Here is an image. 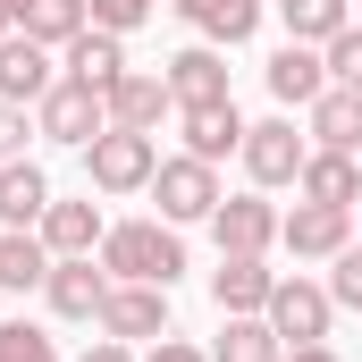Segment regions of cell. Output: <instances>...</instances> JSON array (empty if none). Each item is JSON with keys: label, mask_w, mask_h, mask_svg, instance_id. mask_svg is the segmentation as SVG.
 Returning a JSON list of instances; mask_svg holds the SVG:
<instances>
[{"label": "cell", "mask_w": 362, "mask_h": 362, "mask_svg": "<svg viewBox=\"0 0 362 362\" xmlns=\"http://www.w3.org/2000/svg\"><path fill=\"white\" fill-rule=\"evenodd\" d=\"M152 8H160V0H93V25H110V34H135Z\"/></svg>", "instance_id": "obj_30"}, {"label": "cell", "mask_w": 362, "mask_h": 362, "mask_svg": "<svg viewBox=\"0 0 362 362\" xmlns=\"http://www.w3.org/2000/svg\"><path fill=\"white\" fill-rule=\"evenodd\" d=\"M185 25H202L211 42H253V25H262V0H177Z\"/></svg>", "instance_id": "obj_22"}, {"label": "cell", "mask_w": 362, "mask_h": 362, "mask_svg": "<svg viewBox=\"0 0 362 362\" xmlns=\"http://www.w3.org/2000/svg\"><path fill=\"white\" fill-rule=\"evenodd\" d=\"M17 144H25V110L0 101V160H17Z\"/></svg>", "instance_id": "obj_31"}, {"label": "cell", "mask_w": 362, "mask_h": 362, "mask_svg": "<svg viewBox=\"0 0 362 362\" xmlns=\"http://www.w3.org/2000/svg\"><path fill=\"white\" fill-rule=\"evenodd\" d=\"M101 127H110V101L93 85H76V76H59V85L34 101V135H51V144H76V152H85Z\"/></svg>", "instance_id": "obj_4"}, {"label": "cell", "mask_w": 362, "mask_h": 362, "mask_svg": "<svg viewBox=\"0 0 362 362\" xmlns=\"http://www.w3.org/2000/svg\"><path fill=\"white\" fill-rule=\"evenodd\" d=\"M320 68H329V85H354L362 93V25H346V34L320 51Z\"/></svg>", "instance_id": "obj_28"}, {"label": "cell", "mask_w": 362, "mask_h": 362, "mask_svg": "<svg viewBox=\"0 0 362 362\" xmlns=\"http://www.w3.org/2000/svg\"><path fill=\"white\" fill-rule=\"evenodd\" d=\"M286 42H337L346 34V0H278Z\"/></svg>", "instance_id": "obj_26"}, {"label": "cell", "mask_w": 362, "mask_h": 362, "mask_svg": "<svg viewBox=\"0 0 362 362\" xmlns=\"http://www.w3.org/2000/svg\"><path fill=\"white\" fill-rule=\"evenodd\" d=\"M85 362H135V354H127L118 337H93V346H85Z\"/></svg>", "instance_id": "obj_33"}, {"label": "cell", "mask_w": 362, "mask_h": 362, "mask_svg": "<svg viewBox=\"0 0 362 362\" xmlns=\"http://www.w3.org/2000/svg\"><path fill=\"white\" fill-rule=\"evenodd\" d=\"M42 211H51V177L34 160H0V219L8 228H34Z\"/></svg>", "instance_id": "obj_21"}, {"label": "cell", "mask_w": 362, "mask_h": 362, "mask_svg": "<svg viewBox=\"0 0 362 362\" xmlns=\"http://www.w3.org/2000/svg\"><path fill=\"white\" fill-rule=\"evenodd\" d=\"M144 362H211V354H202V346H185V337H160Z\"/></svg>", "instance_id": "obj_32"}, {"label": "cell", "mask_w": 362, "mask_h": 362, "mask_svg": "<svg viewBox=\"0 0 362 362\" xmlns=\"http://www.w3.org/2000/svg\"><path fill=\"white\" fill-rule=\"evenodd\" d=\"M185 118V152L194 160H228V152H245V118H236V101H194V110H177Z\"/></svg>", "instance_id": "obj_11"}, {"label": "cell", "mask_w": 362, "mask_h": 362, "mask_svg": "<svg viewBox=\"0 0 362 362\" xmlns=\"http://www.w3.org/2000/svg\"><path fill=\"white\" fill-rule=\"evenodd\" d=\"M286 346H278V329L262 320V312H228V329H219V346H211V362H278Z\"/></svg>", "instance_id": "obj_24"}, {"label": "cell", "mask_w": 362, "mask_h": 362, "mask_svg": "<svg viewBox=\"0 0 362 362\" xmlns=\"http://www.w3.org/2000/svg\"><path fill=\"white\" fill-rule=\"evenodd\" d=\"M329 312H337L329 286H312V278H278L262 320L278 329V346H329Z\"/></svg>", "instance_id": "obj_5"}, {"label": "cell", "mask_w": 362, "mask_h": 362, "mask_svg": "<svg viewBox=\"0 0 362 362\" xmlns=\"http://www.w3.org/2000/svg\"><path fill=\"white\" fill-rule=\"evenodd\" d=\"M270 93L286 101V110H312V101L329 93V68H320V51H312V42H286V51L270 59Z\"/></svg>", "instance_id": "obj_18"}, {"label": "cell", "mask_w": 362, "mask_h": 362, "mask_svg": "<svg viewBox=\"0 0 362 362\" xmlns=\"http://www.w3.org/2000/svg\"><path fill=\"white\" fill-rule=\"evenodd\" d=\"M152 202H160V219H169V228H185V219H211L228 194H219V169H211V160L177 152V160H160V169H152Z\"/></svg>", "instance_id": "obj_3"}, {"label": "cell", "mask_w": 362, "mask_h": 362, "mask_svg": "<svg viewBox=\"0 0 362 362\" xmlns=\"http://www.w3.org/2000/svg\"><path fill=\"white\" fill-rule=\"evenodd\" d=\"M312 135H320V152H362V93L329 85L312 101Z\"/></svg>", "instance_id": "obj_19"}, {"label": "cell", "mask_w": 362, "mask_h": 362, "mask_svg": "<svg viewBox=\"0 0 362 362\" xmlns=\"http://www.w3.org/2000/svg\"><path fill=\"white\" fill-rule=\"evenodd\" d=\"M211 236H219V253H270L278 245V211L262 194H228V202L211 211Z\"/></svg>", "instance_id": "obj_10"}, {"label": "cell", "mask_w": 362, "mask_h": 362, "mask_svg": "<svg viewBox=\"0 0 362 362\" xmlns=\"http://www.w3.org/2000/svg\"><path fill=\"white\" fill-rule=\"evenodd\" d=\"M101 329H110L118 346H135V337H169V286H135V278H118L110 303H101Z\"/></svg>", "instance_id": "obj_7"}, {"label": "cell", "mask_w": 362, "mask_h": 362, "mask_svg": "<svg viewBox=\"0 0 362 362\" xmlns=\"http://www.w3.org/2000/svg\"><path fill=\"white\" fill-rule=\"evenodd\" d=\"M270 286L278 270H262V253H219V270H211L219 312H270Z\"/></svg>", "instance_id": "obj_14"}, {"label": "cell", "mask_w": 362, "mask_h": 362, "mask_svg": "<svg viewBox=\"0 0 362 362\" xmlns=\"http://www.w3.org/2000/svg\"><path fill=\"white\" fill-rule=\"evenodd\" d=\"M152 169H160V152H152V135H135V127H101L85 144V177L101 185V194H144Z\"/></svg>", "instance_id": "obj_2"}, {"label": "cell", "mask_w": 362, "mask_h": 362, "mask_svg": "<svg viewBox=\"0 0 362 362\" xmlns=\"http://www.w3.org/2000/svg\"><path fill=\"white\" fill-rule=\"evenodd\" d=\"M68 76L93 93H110L118 76H127V34H110V25H85L76 42H68Z\"/></svg>", "instance_id": "obj_15"}, {"label": "cell", "mask_w": 362, "mask_h": 362, "mask_svg": "<svg viewBox=\"0 0 362 362\" xmlns=\"http://www.w3.org/2000/svg\"><path fill=\"white\" fill-rule=\"evenodd\" d=\"M303 160H312V144L295 135V118H262V127H245V169H253V185H295V177H303Z\"/></svg>", "instance_id": "obj_6"}, {"label": "cell", "mask_w": 362, "mask_h": 362, "mask_svg": "<svg viewBox=\"0 0 362 362\" xmlns=\"http://www.w3.org/2000/svg\"><path fill=\"white\" fill-rule=\"evenodd\" d=\"M295 185H303V202H337V211H354V194H362V160H354V152H312Z\"/></svg>", "instance_id": "obj_20"}, {"label": "cell", "mask_w": 362, "mask_h": 362, "mask_svg": "<svg viewBox=\"0 0 362 362\" xmlns=\"http://www.w3.org/2000/svg\"><path fill=\"white\" fill-rule=\"evenodd\" d=\"M278 245H286L295 262H337V253H346V211H337V202H295V211L278 219Z\"/></svg>", "instance_id": "obj_9"}, {"label": "cell", "mask_w": 362, "mask_h": 362, "mask_svg": "<svg viewBox=\"0 0 362 362\" xmlns=\"http://www.w3.org/2000/svg\"><path fill=\"white\" fill-rule=\"evenodd\" d=\"M101 236H110V228H101V202H51V211H42V245H51V262H68V253H93V245H101Z\"/></svg>", "instance_id": "obj_17"}, {"label": "cell", "mask_w": 362, "mask_h": 362, "mask_svg": "<svg viewBox=\"0 0 362 362\" xmlns=\"http://www.w3.org/2000/svg\"><path fill=\"white\" fill-rule=\"evenodd\" d=\"M101 270H110V278H135V286H177L185 245H177L169 219H127V228L101 236Z\"/></svg>", "instance_id": "obj_1"}, {"label": "cell", "mask_w": 362, "mask_h": 362, "mask_svg": "<svg viewBox=\"0 0 362 362\" xmlns=\"http://www.w3.org/2000/svg\"><path fill=\"white\" fill-rule=\"evenodd\" d=\"M169 101H177V110H194V101H236V93H228V59L202 51V42L177 51V59H169Z\"/></svg>", "instance_id": "obj_16"}, {"label": "cell", "mask_w": 362, "mask_h": 362, "mask_svg": "<svg viewBox=\"0 0 362 362\" xmlns=\"http://www.w3.org/2000/svg\"><path fill=\"white\" fill-rule=\"evenodd\" d=\"M85 25H93V0H25V17H17V34H34L42 51H51V42L68 51Z\"/></svg>", "instance_id": "obj_23"}, {"label": "cell", "mask_w": 362, "mask_h": 362, "mask_svg": "<svg viewBox=\"0 0 362 362\" xmlns=\"http://www.w3.org/2000/svg\"><path fill=\"white\" fill-rule=\"evenodd\" d=\"M42 278H51V245L25 236V228H8V236H0V286H8V295H34Z\"/></svg>", "instance_id": "obj_25"}, {"label": "cell", "mask_w": 362, "mask_h": 362, "mask_svg": "<svg viewBox=\"0 0 362 362\" xmlns=\"http://www.w3.org/2000/svg\"><path fill=\"white\" fill-rule=\"evenodd\" d=\"M110 286H118V278L93 270V253H68V262H51V278H42V295H51V312H59V320H101Z\"/></svg>", "instance_id": "obj_8"}, {"label": "cell", "mask_w": 362, "mask_h": 362, "mask_svg": "<svg viewBox=\"0 0 362 362\" xmlns=\"http://www.w3.org/2000/svg\"><path fill=\"white\" fill-rule=\"evenodd\" d=\"M51 85H59V76H51V51H42L34 34H8V42H0V101L25 110V101H42Z\"/></svg>", "instance_id": "obj_12"}, {"label": "cell", "mask_w": 362, "mask_h": 362, "mask_svg": "<svg viewBox=\"0 0 362 362\" xmlns=\"http://www.w3.org/2000/svg\"><path fill=\"white\" fill-rule=\"evenodd\" d=\"M278 362H337V354H329V346H286Z\"/></svg>", "instance_id": "obj_34"}, {"label": "cell", "mask_w": 362, "mask_h": 362, "mask_svg": "<svg viewBox=\"0 0 362 362\" xmlns=\"http://www.w3.org/2000/svg\"><path fill=\"white\" fill-rule=\"evenodd\" d=\"M0 362H59V346L34 320H0Z\"/></svg>", "instance_id": "obj_27"}, {"label": "cell", "mask_w": 362, "mask_h": 362, "mask_svg": "<svg viewBox=\"0 0 362 362\" xmlns=\"http://www.w3.org/2000/svg\"><path fill=\"white\" fill-rule=\"evenodd\" d=\"M329 303L362 312V245H346V253H337V270H329Z\"/></svg>", "instance_id": "obj_29"}, {"label": "cell", "mask_w": 362, "mask_h": 362, "mask_svg": "<svg viewBox=\"0 0 362 362\" xmlns=\"http://www.w3.org/2000/svg\"><path fill=\"white\" fill-rule=\"evenodd\" d=\"M8 34H17V17H8V8H0V42H8Z\"/></svg>", "instance_id": "obj_35"}, {"label": "cell", "mask_w": 362, "mask_h": 362, "mask_svg": "<svg viewBox=\"0 0 362 362\" xmlns=\"http://www.w3.org/2000/svg\"><path fill=\"white\" fill-rule=\"evenodd\" d=\"M101 101H110V127H135V135H152V127L177 110V101H169V76H135V68L101 93Z\"/></svg>", "instance_id": "obj_13"}]
</instances>
